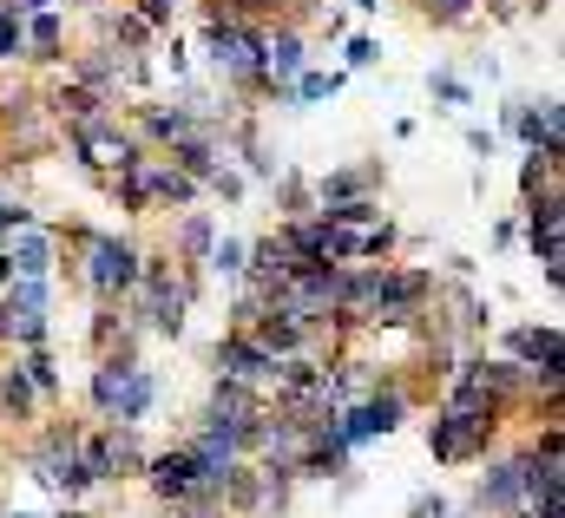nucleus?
Masks as SVG:
<instances>
[{
	"mask_svg": "<svg viewBox=\"0 0 565 518\" xmlns=\"http://www.w3.org/2000/svg\"><path fill=\"white\" fill-rule=\"evenodd\" d=\"M217 368L231 375V381H270V368H277V355L250 335V328H237L231 342H217Z\"/></svg>",
	"mask_w": 565,
	"mask_h": 518,
	"instance_id": "8",
	"label": "nucleus"
},
{
	"mask_svg": "<svg viewBox=\"0 0 565 518\" xmlns=\"http://www.w3.org/2000/svg\"><path fill=\"white\" fill-rule=\"evenodd\" d=\"M349 66H375V40H349Z\"/></svg>",
	"mask_w": 565,
	"mask_h": 518,
	"instance_id": "31",
	"label": "nucleus"
},
{
	"mask_svg": "<svg viewBox=\"0 0 565 518\" xmlns=\"http://www.w3.org/2000/svg\"><path fill=\"white\" fill-rule=\"evenodd\" d=\"M86 7H99V0H86Z\"/></svg>",
	"mask_w": 565,
	"mask_h": 518,
	"instance_id": "36",
	"label": "nucleus"
},
{
	"mask_svg": "<svg viewBox=\"0 0 565 518\" xmlns=\"http://www.w3.org/2000/svg\"><path fill=\"white\" fill-rule=\"evenodd\" d=\"M507 348H513L520 361H533V368H540V388L559 393V368H565L559 328H513V335H507Z\"/></svg>",
	"mask_w": 565,
	"mask_h": 518,
	"instance_id": "7",
	"label": "nucleus"
},
{
	"mask_svg": "<svg viewBox=\"0 0 565 518\" xmlns=\"http://www.w3.org/2000/svg\"><path fill=\"white\" fill-rule=\"evenodd\" d=\"M0 407H13V420L33 407V381H26V368H7V375H0Z\"/></svg>",
	"mask_w": 565,
	"mask_h": 518,
	"instance_id": "18",
	"label": "nucleus"
},
{
	"mask_svg": "<svg viewBox=\"0 0 565 518\" xmlns=\"http://www.w3.org/2000/svg\"><path fill=\"white\" fill-rule=\"evenodd\" d=\"M13 518H26V512H13Z\"/></svg>",
	"mask_w": 565,
	"mask_h": 518,
	"instance_id": "37",
	"label": "nucleus"
},
{
	"mask_svg": "<svg viewBox=\"0 0 565 518\" xmlns=\"http://www.w3.org/2000/svg\"><path fill=\"white\" fill-rule=\"evenodd\" d=\"M204 46H211V60H217V73H224V79H244V86H250V79H264V33H257V26H244V20H224V13H217V20L204 26Z\"/></svg>",
	"mask_w": 565,
	"mask_h": 518,
	"instance_id": "3",
	"label": "nucleus"
},
{
	"mask_svg": "<svg viewBox=\"0 0 565 518\" xmlns=\"http://www.w3.org/2000/svg\"><path fill=\"white\" fill-rule=\"evenodd\" d=\"M53 112H60L73 131L99 126V119H106V93H93V86H60V93H53Z\"/></svg>",
	"mask_w": 565,
	"mask_h": 518,
	"instance_id": "12",
	"label": "nucleus"
},
{
	"mask_svg": "<svg viewBox=\"0 0 565 518\" xmlns=\"http://www.w3.org/2000/svg\"><path fill=\"white\" fill-rule=\"evenodd\" d=\"M282 244H289L302 262H309V257H329V224H322V217H316V224H296V230H282Z\"/></svg>",
	"mask_w": 565,
	"mask_h": 518,
	"instance_id": "16",
	"label": "nucleus"
},
{
	"mask_svg": "<svg viewBox=\"0 0 565 518\" xmlns=\"http://www.w3.org/2000/svg\"><path fill=\"white\" fill-rule=\"evenodd\" d=\"M546 164H553V158H533V164L520 171V191H526V197H533V191H546Z\"/></svg>",
	"mask_w": 565,
	"mask_h": 518,
	"instance_id": "29",
	"label": "nucleus"
},
{
	"mask_svg": "<svg viewBox=\"0 0 565 518\" xmlns=\"http://www.w3.org/2000/svg\"><path fill=\"white\" fill-rule=\"evenodd\" d=\"M402 413H408V400L388 388V393H369L362 407H349V413H335V433L349 440V446H362V440H375V433H395L402 427Z\"/></svg>",
	"mask_w": 565,
	"mask_h": 518,
	"instance_id": "6",
	"label": "nucleus"
},
{
	"mask_svg": "<svg viewBox=\"0 0 565 518\" xmlns=\"http://www.w3.org/2000/svg\"><path fill=\"white\" fill-rule=\"evenodd\" d=\"M73 151H79L86 164H99V171H119V177H126V171H139V164H145L139 138L113 131L106 119H99V126H79V131H73Z\"/></svg>",
	"mask_w": 565,
	"mask_h": 518,
	"instance_id": "5",
	"label": "nucleus"
},
{
	"mask_svg": "<svg viewBox=\"0 0 565 518\" xmlns=\"http://www.w3.org/2000/svg\"><path fill=\"white\" fill-rule=\"evenodd\" d=\"M139 184L151 204H191L198 197V177H184L178 164H151V158L139 164Z\"/></svg>",
	"mask_w": 565,
	"mask_h": 518,
	"instance_id": "11",
	"label": "nucleus"
},
{
	"mask_svg": "<svg viewBox=\"0 0 565 518\" xmlns=\"http://www.w3.org/2000/svg\"><path fill=\"white\" fill-rule=\"evenodd\" d=\"M427 86H434V99H447V106H467V86H460L454 73H434Z\"/></svg>",
	"mask_w": 565,
	"mask_h": 518,
	"instance_id": "26",
	"label": "nucleus"
},
{
	"mask_svg": "<svg viewBox=\"0 0 565 518\" xmlns=\"http://www.w3.org/2000/svg\"><path fill=\"white\" fill-rule=\"evenodd\" d=\"M526 499V486H520V466H487V479H480V512L493 506V512H513Z\"/></svg>",
	"mask_w": 565,
	"mask_h": 518,
	"instance_id": "13",
	"label": "nucleus"
},
{
	"mask_svg": "<svg viewBox=\"0 0 565 518\" xmlns=\"http://www.w3.org/2000/svg\"><path fill=\"white\" fill-rule=\"evenodd\" d=\"M26 46H33V60H60V13H46V7H33V26H26Z\"/></svg>",
	"mask_w": 565,
	"mask_h": 518,
	"instance_id": "15",
	"label": "nucleus"
},
{
	"mask_svg": "<svg viewBox=\"0 0 565 518\" xmlns=\"http://www.w3.org/2000/svg\"><path fill=\"white\" fill-rule=\"evenodd\" d=\"M422 7L434 13V20H440V26H460V20H467V13H473L480 0H422Z\"/></svg>",
	"mask_w": 565,
	"mask_h": 518,
	"instance_id": "24",
	"label": "nucleus"
},
{
	"mask_svg": "<svg viewBox=\"0 0 565 518\" xmlns=\"http://www.w3.org/2000/svg\"><path fill=\"white\" fill-rule=\"evenodd\" d=\"M26 217H33L26 204H13V197H0V244H7V237H13V230L26 224Z\"/></svg>",
	"mask_w": 565,
	"mask_h": 518,
	"instance_id": "27",
	"label": "nucleus"
},
{
	"mask_svg": "<svg viewBox=\"0 0 565 518\" xmlns=\"http://www.w3.org/2000/svg\"><path fill=\"white\" fill-rule=\"evenodd\" d=\"M20 368H26V381H33V393H53V388H60V368H53V355H26Z\"/></svg>",
	"mask_w": 565,
	"mask_h": 518,
	"instance_id": "23",
	"label": "nucleus"
},
{
	"mask_svg": "<svg viewBox=\"0 0 565 518\" xmlns=\"http://www.w3.org/2000/svg\"><path fill=\"white\" fill-rule=\"evenodd\" d=\"M151 400H158V381L145 375L139 361H99V375H93V407L106 413V420H119V427H139L145 413H151Z\"/></svg>",
	"mask_w": 565,
	"mask_h": 518,
	"instance_id": "2",
	"label": "nucleus"
},
{
	"mask_svg": "<svg viewBox=\"0 0 565 518\" xmlns=\"http://www.w3.org/2000/svg\"><path fill=\"white\" fill-rule=\"evenodd\" d=\"M382 184V171L375 164H362V171H329L322 177V204H342V197H369Z\"/></svg>",
	"mask_w": 565,
	"mask_h": 518,
	"instance_id": "14",
	"label": "nucleus"
},
{
	"mask_svg": "<svg viewBox=\"0 0 565 518\" xmlns=\"http://www.w3.org/2000/svg\"><path fill=\"white\" fill-rule=\"evenodd\" d=\"M211 269H224V276H237V269H244V244H237V237H224V244H211Z\"/></svg>",
	"mask_w": 565,
	"mask_h": 518,
	"instance_id": "25",
	"label": "nucleus"
},
{
	"mask_svg": "<svg viewBox=\"0 0 565 518\" xmlns=\"http://www.w3.org/2000/svg\"><path fill=\"white\" fill-rule=\"evenodd\" d=\"M355 7H382V0H355Z\"/></svg>",
	"mask_w": 565,
	"mask_h": 518,
	"instance_id": "34",
	"label": "nucleus"
},
{
	"mask_svg": "<svg viewBox=\"0 0 565 518\" xmlns=\"http://www.w3.org/2000/svg\"><path fill=\"white\" fill-rule=\"evenodd\" d=\"M198 119L191 112H145V138H158V144H178V138H191Z\"/></svg>",
	"mask_w": 565,
	"mask_h": 518,
	"instance_id": "17",
	"label": "nucleus"
},
{
	"mask_svg": "<svg viewBox=\"0 0 565 518\" xmlns=\"http://www.w3.org/2000/svg\"><path fill=\"white\" fill-rule=\"evenodd\" d=\"M447 512V506H440V499H434V493H422V499H415V506H408V518H440Z\"/></svg>",
	"mask_w": 565,
	"mask_h": 518,
	"instance_id": "32",
	"label": "nucleus"
},
{
	"mask_svg": "<svg viewBox=\"0 0 565 518\" xmlns=\"http://www.w3.org/2000/svg\"><path fill=\"white\" fill-rule=\"evenodd\" d=\"M493 413H500V400L480 388L473 375H460V388H454V400H447V413H440V420H434V433H427L434 460L460 466V460L487 453V440H493Z\"/></svg>",
	"mask_w": 565,
	"mask_h": 518,
	"instance_id": "1",
	"label": "nucleus"
},
{
	"mask_svg": "<svg viewBox=\"0 0 565 518\" xmlns=\"http://www.w3.org/2000/svg\"><path fill=\"white\" fill-rule=\"evenodd\" d=\"M204 184H211L217 197H244V177H237V171H224V164H217V171H211Z\"/></svg>",
	"mask_w": 565,
	"mask_h": 518,
	"instance_id": "28",
	"label": "nucleus"
},
{
	"mask_svg": "<svg viewBox=\"0 0 565 518\" xmlns=\"http://www.w3.org/2000/svg\"><path fill=\"white\" fill-rule=\"evenodd\" d=\"M0 250L13 262V276H46V269H53V237H46V230H26V224H20Z\"/></svg>",
	"mask_w": 565,
	"mask_h": 518,
	"instance_id": "10",
	"label": "nucleus"
},
{
	"mask_svg": "<svg viewBox=\"0 0 565 518\" xmlns=\"http://www.w3.org/2000/svg\"><path fill=\"white\" fill-rule=\"evenodd\" d=\"M178 250H184V257H211V217H184Z\"/></svg>",
	"mask_w": 565,
	"mask_h": 518,
	"instance_id": "21",
	"label": "nucleus"
},
{
	"mask_svg": "<svg viewBox=\"0 0 565 518\" xmlns=\"http://www.w3.org/2000/svg\"><path fill=\"white\" fill-rule=\"evenodd\" d=\"M86 282H93L99 295L139 289V250L119 244V237H86Z\"/></svg>",
	"mask_w": 565,
	"mask_h": 518,
	"instance_id": "4",
	"label": "nucleus"
},
{
	"mask_svg": "<svg viewBox=\"0 0 565 518\" xmlns=\"http://www.w3.org/2000/svg\"><path fill=\"white\" fill-rule=\"evenodd\" d=\"M0 126H13V131H26V126H33V93L7 86V93H0Z\"/></svg>",
	"mask_w": 565,
	"mask_h": 518,
	"instance_id": "19",
	"label": "nucleus"
},
{
	"mask_svg": "<svg viewBox=\"0 0 565 518\" xmlns=\"http://www.w3.org/2000/svg\"><path fill=\"white\" fill-rule=\"evenodd\" d=\"M178 518H217V512H211V506H184Z\"/></svg>",
	"mask_w": 565,
	"mask_h": 518,
	"instance_id": "33",
	"label": "nucleus"
},
{
	"mask_svg": "<svg viewBox=\"0 0 565 518\" xmlns=\"http://www.w3.org/2000/svg\"><path fill=\"white\" fill-rule=\"evenodd\" d=\"M145 479H151V493H158V499L184 506V493L198 486V466H191V453H158V460L145 466Z\"/></svg>",
	"mask_w": 565,
	"mask_h": 518,
	"instance_id": "9",
	"label": "nucleus"
},
{
	"mask_svg": "<svg viewBox=\"0 0 565 518\" xmlns=\"http://www.w3.org/2000/svg\"><path fill=\"white\" fill-rule=\"evenodd\" d=\"M139 13L151 26H171V13H178V0H139Z\"/></svg>",
	"mask_w": 565,
	"mask_h": 518,
	"instance_id": "30",
	"label": "nucleus"
},
{
	"mask_svg": "<svg viewBox=\"0 0 565 518\" xmlns=\"http://www.w3.org/2000/svg\"><path fill=\"white\" fill-rule=\"evenodd\" d=\"M20 53H26V20L0 7V66H7V60H20Z\"/></svg>",
	"mask_w": 565,
	"mask_h": 518,
	"instance_id": "20",
	"label": "nucleus"
},
{
	"mask_svg": "<svg viewBox=\"0 0 565 518\" xmlns=\"http://www.w3.org/2000/svg\"><path fill=\"white\" fill-rule=\"evenodd\" d=\"M106 26H113L119 46H145V40H151V20H145V13H119V20H106Z\"/></svg>",
	"mask_w": 565,
	"mask_h": 518,
	"instance_id": "22",
	"label": "nucleus"
},
{
	"mask_svg": "<svg viewBox=\"0 0 565 518\" xmlns=\"http://www.w3.org/2000/svg\"><path fill=\"white\" fill-rule=\"evenodd\" d=\"M60 518H86V512H60Z\"/></svg>",
	"mask_w": 565,
	"mask_h": 518,
	"instance_id": "35",
	"label": "nucleus"
}]
</instances>
